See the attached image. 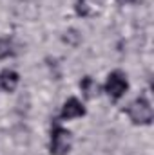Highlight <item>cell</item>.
<instances>
[{
    "instance_id": "6da1fadb",
    "label": "cell",
    "mask_w": 154,
    "mask_h": 155,
    "mask_svg": "<svg viewBox=\"0 0 154 155\" xmlns=\"http://www.w3.org/2000/svg\"><path fill=\"white\" fill-rule=\"evenodd\" d=\"M71 132L62 128L60 124H54L53 126V132H51V143H49V152L53 155H65L71 150Z\"/></svg>"
},
{
    "instance_id": "7a4b0ae2",
    "label": "cell",
    "mask_w": 154,
    "mask_h": 155,
    "mask_svg": "<svg viewBox=\"0 0 154 155\" xmlns=\"http://www.w3.org/2000/svg\"><path fill=\"white\" fill-rule=\"evenodd\" d=\"M127 114L131 117V121L134 124H149L152 121V107L145 97H138L134 99L129 107H127Z\"/></svg>"
},
{
    "instance_id": "3957f363",
    "label": "cell",
    "mask_w": 154,
    "mask_h": 155,
    "mask_svg": "<svg viewBox=\"0 0 154 155\" xmlns=\"http://www.w3.org/2000/svg\"><path fill=\"white\" fill-rule=\"evenodd\" d=\"M129 88V81L123 72L120 71H114L107 76V81H105V92L113 97V99H120Z\"/></svg>"
},
{
    "instance_id": "277c9868",
    "label": "cell",
    "mask_w": 154,
    "mask_h": 155,
    "mask_svg": "<svg viewBox=\"0 0 154 155\" xmlns=\"http://www.w3.org/2000/svg\"><path fill=\"white\" fill-rule=\"evenodd\" d=\"M82 116H85V107L82 105V101L76 99V97H69L62 107L60 117L62 119H75V117H82Z\"/></svg>"
},
{
    "instance_id": "5b68a950",
    "label": "cell",
    "mask_w": 154,
    "mask_h": 155,
    "mask_svg": "<svg viewBox=\"0 0 154 155\" xmlns=\"http://www.w3.org/2000/svg\"><path fill=\"white\" fill-rule=\"evenodd\" d=\"M18 81H20V76L15 72V71H2L0 72V87L5 90V92H13L16 87H18Z\"/></svg>"
},
{
    "instance_id": "8992f818",
    "label": "cell",
    "mask_w": 154,
    "mask_h": 155,
    "mask_svg": "<svg viewBox=\"0 0 154 155\" xmlns=\"http://www.w3.org/2000/svg\"><path fill=\"white\" fill-rule=\"evenodd\" d=\"M82 88H83V92H85L87 97H94V96L98 94V85H96L91 78H85V79H83Z\"/></svg>"
},
{
    "instance_id": "52a82bcc",
    "label": "cell",
    "mask_w": 154,
    "mask_h": 155,
    "mask_svg": "<svg viewBox=\"0 0 154 155\" xmlns=\"http://www.w3.org/2000/svg\"><path fill=\"white\" fill-rule=\"evenodd\" d=\"M15 51H11V41L9 40H0V58L11 56Z\"/></svg>"
},
{
    "instance_id": "ba28073f",
    "label": "cell",
    "mask_w": 154,
    "mask_h": 155,
    "mask_svg": "<svg viewBox=\"0 0 154 155\" xmlns=\"http://www.w3.org/2000/svg\"><path fill=\"white\" fill-rule=\"evenodd\" d=\"M76 11H78V15H87V9H85V0H78Z\"/></svg>"
},
{
    "instance_id": "9c48e42d",
    "label": "cell",
    "mask_w": 154,
    "mask_h": 155,
    "mask_svg": "<svg viewBox=\"0 0 154 155\" xmlns=\"http://www.w3.org/2000/svg\"><path fill=\"white\" fill-rule=\"evenodd\" d=\"M120 4H132V2H136V0H118Z\"/></svg>"
}]
</instances>
